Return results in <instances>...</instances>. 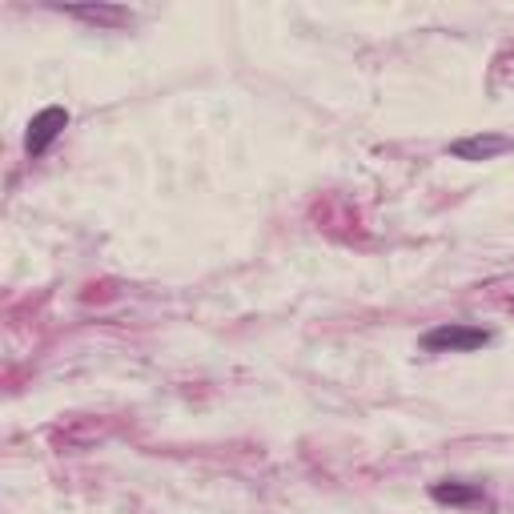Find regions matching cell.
Returning a JSON list of instances; mask_svg holds the SVG:
<instances>
[{
    "mask_svg": "<svg viewBox=\"0 0 514 514\" xmlns=\"http://www.w3.org/2000/svg\"><path fill=\"white\" fill-rule=\"evenodd\" d=\"M490 338H486V330H474V326H438V330H430L426 338H422V346L426 350H438V354H466V350H478V346H486Z\"/></svg>",
    "mask_w": 514,
    "mask_h": 514,
    "instance_id": "6da1fadb",
    "label": "cell"
},
{
    "mask_svg": "<svg viewBox=\"0 0 514 514\" xmlns=\"http://www.w3.org/2000/svg\"><path fill=\"white\" fill-rule=\"evenodd\" d=\"M69 125V113L61 109V105H49V109H41L37 117H33V125H29V153L37 157V153H45L53 141H57V133Z\"/></svg>",
    "mask_w": 514,
    "mask_h": 514,
    "instance_id": "7a4b0ae2",
    "label": "cell"
},
{
    "mask_svg": "<svg viewBox=\"0 0 514 514\" xmlns=\"http://www.w3.org/2000/svg\"><path fill=\"white\" fill-rule=\"evenodd\" d=\"M506 149H510V141L506 137H494V133H486V137H462V141L450 145V153L462 157V161H490V157H498Z\"/></svg>",
    "mask_w": 514,
    "mask_h": 514,
    "instance_id": "3957f363",
    "label": "cell"
},
{
    "mask_svg": "<svg viewBox=\"0 0 514 514\" xmlns=\"http://www.w3.org/2000/svg\"><path fill=\"white\" fill-rule=\"evenodd\" d=\"M430 494H434L438 502H450V506H462V502H478V490H474V486H454V482H450V486H446V482H438Z\"/></svg>",
    "mask_w": 514,
    "mask_h": 514,
    "instance_id": "277c9868",
    "label": "cell"
},
{
    "mask_svg": "<svg viewBox=\"0 0 514 514\" xmlns=\"http://www.w3.org/2000/svg\"><path fill=\"white\" fill-rule=\"evenodd\" d=\"M73 17H81V21H93V25H121L125 21V9H105V5H97V9H69Z\"/></svg>",
    "mask_w": 514,
    "mask_h": 514,
    "instance_id": "5b68a950",
    "label": "cell"
}]
</instances>
